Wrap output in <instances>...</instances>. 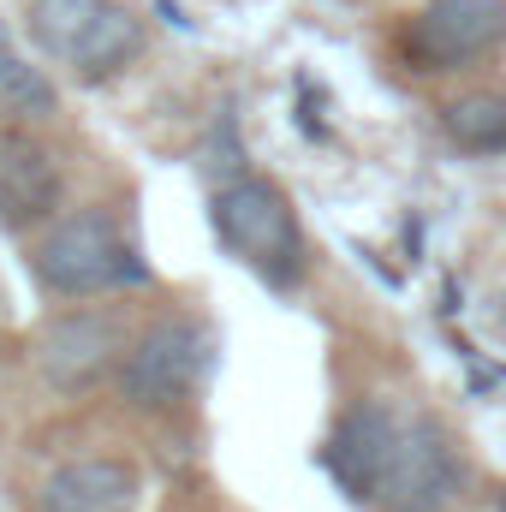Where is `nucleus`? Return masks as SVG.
<instances>
[{
	"mask_svg": "<svg viewBox=\"0 0 506 512\" xmlns=\"http://www.w3.org/2000/svg\"><path fill=\"white\" fill-rule=\"evenodd\" d=\"M30 36L42 54H54L90 84L114 78L143 48V24L120 0H30Z\"/></svg>",
	"mask_w": 506,
	"mask_h": 512,
	"instance_id": "3",
	"label": "nucleus"
},
{
	"mask_svg": "<svg viewBox=\"0 0 506 512\" xmlns=\"http://www.w3.org/2000/svg\"><path fill=\"white\" fill-rule=\"evenodd\" d=\"M126 358V334H120V322L114 316H102V310H78V316H60L48 334H42V346H36V364H42V376L54 387H90L108 364H120Z\"/></svg>",
	"mask_w": 506,
	"mask_h": 512,
	"instance_id": "8",
	"label": "nucleus"
},
{
	"mask_svg": "<svg viewBox=\"0 0 506 512\" xmlns=\"http://www.w3.org/2000/svg\"><path fill=\"white\" fill-rule=\"evenodd\" d=\"M465 489V453L453 447V435L435 417H411L399 423V447L387 459L381 477V507L387 512H447Z\"/></svg>",
	"mask_w": 506,
	"mask_h": 512,
	"instance_id": "5",
	"label": "nucleus"
},
{
	"mask_svg": "<svg viewBox=\"0 0 506 512\" xmlns=\"http://www.w3.org/2000/svg\"><path fill=\"white\" fill-rule=\"evenodd\" d=\"M54 108H60V96H54L48 72L30 66V60L18 54L12 30L0 24V114H12V120H48Z\"/></svg>",
	"mask_w": 506,
	"mask_h": 512,
	"instance_id": "12",
	"label": "nucleus"
},
{
	"mask_svg": "<svg viewBox=\"0 0 506 512\" xmlns=\"http://www.w3.org/2000/svg\"><path fill=\"white\" fill-rule=\"evenodd\" d=\"M30 268L60 298H96V292H120V286H143L149 280L143 256L131 251V239L120 233V221L108 209H78V215L54 221L36 239Z\"/></svg>",
	"mask_w": 506,
	"mask_h": 512,
	"instance_id": "1",
	"label": "nucleus"
},
{
	"mask_svg": "<svg viewBox=\"0 0 506 512\" xmlns=\"http://www.w3.org/2000/svg\"><path fill=\"white\" fill-rule=\"evenodd\" d=\"M137 471L120 459H72L42 483V512H131Z\"/></svg>",
	"mask_w": 506,
	"mask_h": 512,
	"instance_id": "10",
	"label": "nucleus"
},
{
	"mask_svg": "<svg viewBox=\"0 0 506 512\" xmlns=\"http://www.w3.org/2000/svg\"><path fill=\"white\" fill-rule=\"evenodd\" d=\"M60 209V161L24 137V131H0V227H36Z\"/></svg>",
	"mask_w": 506,
	"mask_h": 512,
	"instance_id": "9",
	"label": "nucleus"
},
{
	"mask_svg": "<svg viewBox=\"0 0 506 512\" xmlns=\"http://www.w3.org/2000/svg\"><path fill=\"white\" fill-rule=\"evenodd\" d=\"M209 364H215V334L197 316H167L120 358V393L137 411H167L203 387Z\"/></svg>",
	"mask_w": 506,
	"mask_h": 512,
	"instance_id": "4",
	"label": "nucleus"
},
{
	"mask_svg": "<svg viewBox=\"0 0 506 512\" xmlns=\"http://www.w3.org/2000/svg\"><path fill=\"white\" fill-rule=\"evenodd\" d=\"M393 447H399V417H393L381 399H364V405H352V411L334 423V435H328V447H322V465H328V477H334L352 501H376Z\"/></svg>",
	"mask_w": 506,
	"mask_h": 512,
	"instance_id": "7",
	"label": "nucleus"
},
{
	"mask_svg": "<svg viewBox=\"0 0 506 512\" xmlns=\"http://www.w3.org/2000/svg\"><path fill=\"white\" fill-rule=\"evenodd\" d=\"M209 215H215L221 245L239 256L245 268H256L274 292L298 286V274H304V233H298V215L280 197V185L239 173V179H227L215 191Z\"/></svg>",
	"mask_w": 506,
	"mask_h": 512,
	"instance_id": "2",
	"label": "nucleus"
},
{
	"mask_svg": "<svg viewBox=\"0 0 506 512\" xmlns=\"http://www.w3.org/2000/svg\"><path fill=\"white\" fill-rule=\"evenodd\" d=\"M441 131L465 155H506V96L501 90H471L441 108Z\"/></svg>",
	"mask_w": 506,
	"mask_h": 512,
	"instance_id": "11",
	"label": "nucleus"
},
{
	"mask_svg": "<svg viewBox=\"0 0 506 512\" xmlns=\"http://www.w3.org/2000/svg\"><path fill=\"white\" fill-rule=\"evenodd\" d=\"M423 66H471L506 48V0H429L411 24Z\"/></svg>",
	"mask_w": 506,
	"mask_h": 512,
	"instance_id": "6",
	"label": "nucleus"
}]
</instances>
